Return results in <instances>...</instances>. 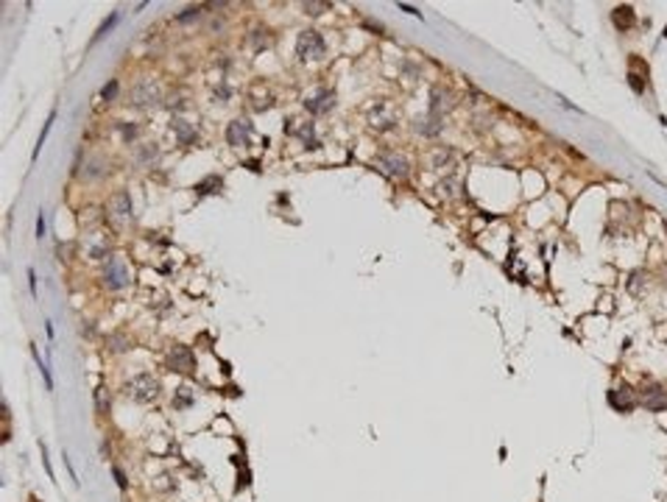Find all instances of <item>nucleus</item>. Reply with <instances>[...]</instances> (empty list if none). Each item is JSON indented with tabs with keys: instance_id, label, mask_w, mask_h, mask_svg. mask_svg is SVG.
Masks as SVG:
<instances>
[{
	"instance_id": "6e6552de",
	"label": "nucleus",
	"mask_w": 667,
	"mask_h": 502,
	"mask_svg": "<svg viewBox=\"0 0 667 502\" xmlns=\"http://www.w3.org/2000/svg\"><path fill=\"white\" fill-rule=\"evenodd\" d=\"M109 215H112L114 221L132 218V195H129L126 190H117V193L112 195V201H109Z\"/></svg>"
},
{
	"instance_id": "9b49d317",
	"label": "nucleus",
	"mask_w": 667,
	"mask_h": 502,
	"mask_svg": "<svg viewBox=\"0 0 667 502\" xmlns=\"http://www.w3.org/2000/svg\"><path fill=\"white\" fill-rule=\"evenodd\" d=\"M413 128L419 134H425V137H436V134L444 128V123H441V115H433V112H430L427 117H416Z\"/></svg>"
},
{
	"instance_id": "f8f14e48",
	"label": "nucleus",
	"mask_w": 667,
	"mask_h": 502,
	"mask_svg": "<svg viewBox=\"0 0 667 502\" xmlns=\"http://www.w3.org/2000/svg\"><path fill=\"white\" fill-rule=\"evenodd\" d=\"M642 399H645V407H648V410H664L667 407V393L661 391L659 385L642 388Z\"/></svg>"
},
{
	"instance_id": "6ab92c4d",
	"label": "nucleus",
	"mask_w": 667,
	"mask_h": 502,
	"mask_svg": "<svg viewBox=\"0 0 667 502\" xmlns=\"http://www.w3.org/2000/svg\"><path fill=\"white\" fill-rule=\"evenodd\" d=\"M210 187H218V190H221V179H218V176H207V179H204L201 184H196V193H199V195H207V193H212Z\"/></svg>"
},
{
	"instance_id": "1a4fd4ad",
	"label": "nucleus",
	"mask_w": 667,
	"mask_h": 502,
	"mask_svg": "<svg viewBox=\"0 0 667 502\" xmlns=\"http://www.w3.org/2000/svg\"><path fill=\"white\" fill-rule=\"evenodd\" d=\"M249 131H252V126H249L246 120H232L226 126V142L232 148H243V146H249Z\"/></svg>"
},
{
	"instance_id": "5701e85b",
	"label": "nucleus",
	"mask_w": 667,
	"mask_h": 502,
	"mask_svg": "<svg viewBox=\"0 0 667 502\" xmlns=\"http://www.w3.org/2000/svg\"><path fill=\"white\" fill-rule=\"evenodd\" d=\"M324 9H330V3H305V12L307 14H321Z\"/></svg>"
},
{
	"instance_id": "423d86ee",
	"label": "nucleus",
	"mask_w": 667,
	"mask_h": 502,
	"mask_svg": "<svg viewBox=\"0 0 667 502\" xmlns=\"http://www.w3.org/2000/svg\"><path fill=\"white\" fill-rule=\"evenodd\" d=\"M332 106H335V92L332 90H319V92H313V95L305 98V109L310 112V115H324Z\"/></svg>"
},
{
	"instance_id": "dca6fc26",
	"label": "nucleus",
	"mask_w": 667,
	"mask_h": 502,
	"mask_svg": "<svg viewBox=\"0 0 667 502\" xmlns=\"http://www.w3.org/2000/svg\"><path fill=\"white\" fill-rule=\"evenodd\" d=\"M156 157H159V148H156V142H145V146L137 151V162L140 165H151Z\"/></svg>"
},
{
	"instance_id": "393cba45",
	"label": "nucleus",
	"mask_w": 667,
	"mask_h": 502,
	"mask_svg": "<svg viewBox=\"0 0 667 502\" xmlns=\"http://www.w3.org/2000/svg\"><path fill=\"white\" fill-rule=\"evenodd\" d=\"M39 452H42V466H45V472H48V477L53 480V469H50V460H48V447H45V444H39Z\"/></svg>"
},
{
	"instance_id": "aec40b11",
	"label": "nucleus",
	"mask_w": 667,
	"mask_h": 502,
	"mask_svg": "<svg viewBox=\"0 0 667 502\" xmlns=\"http://www.w3.org/2000/svg\"><path fill=\"white\" fill-rule=\"evenodd\" d=\"M53 120H56V112H50L48 123H45V126H42V134H39V139H36V148H34V159H36V154H39V148H42V142H45V139H48L50 128H53Z\"/></svg>"
},
{
	"instance_id": "2eb2a0df",
	"label": "nucleus",
	"mask_w": 667,
	"mask_h": 502,
	"mask_svg": "<svg viewBox=\"0 0 667 502\" xmlns=\"http://www.w3.org/2000/svg\"><path fill=\"white\" fill-rule=\"evenodd\" d=\"M612 20H614L617 28H631L634 25V9L631 6H617L614 14H612Z\"/></svg>"
},
{
	"instance_id": "2f4dec72",
	"label": "nucleus",
	"mask_w": 667,
	"mask_h": 502,
	"mask_svg": "<svg viewBox=\"0 0 667 502\" xmlns=\"http://www.w3.org/2000/svg\"><path fill=\"white\" fill-rule=\"evenodd\" d=\"M664 37H667V28H664Z\"/></svg>"
},
{
	"instance_id": "7ed1b4c3",
	"label": "nucleus",
	"mask_w": 667,
	"mask_h": 502,
	"mask_svg": "<svg viewBox=\"0 0 667 502\" xmlns=\"http://www.w3.org/2000/svg\"><path fill=\"white\" fill-rule=\"evenodd\" d=\"M159 101H162V90H159V84L154 79H140L132 87V106L145 109V106H156Z\"/></svg>"
},
{
	"instance_id": "412c9836",
	"label": "nucleus",
	"mask_w": 667,
	"mask_h": 502,
	"mask_svg": "<svg viewBox=\"0 0 667 502\" xmlns=\"http://www.w3.org/2000/svg\"><path fill=\"white\" fill-rule=\"evenodd\" d=\"M173 405L176 407H187V405H190V388H187V385L179 388V393L173 396Z\"/></svg>"
},
{
	"instance_id": "f3484780",
	"label": "nucleus",
	"mask_w": 667,
	"mask_h": 502,
	"mask_svg": "<svg viewBox=\"0 0 667 502\" xmlns=\"http://www.w3.org/2000/svg\"><path fill=\"white\" fill-rule=\"evenodd\" d=\"M31 354H34L36 366H39V374L45 377V385H48V391H53V377H50V369H48V363H42V357H39V351H36V346H31Z\"/></svg>"
},
{
	"instance_id": "ddd939ff",
	"label": "nucleus",
	"mask_w": 667,
	"mask_h": 502,
	"mask_svg": "<svg viewBox=\"0 0 667 502\" xmlns=\"http://www.w3.org/2000/svg\"><path fill=\"white\" fill-rule=\"evenodd\" d=\"M170 128H173V134L179 137L181 146H193V142H196V137H199V134H196V128H193L185 117H173V120H170Z\"/></svg>"
},
{
	"instance_id": "4468645a",
	"label": "nucleus",
	"mask_w": 667,
	"mask_h": 502,
	"mask_svg": "<svg viewBox=\"0 0 667 502\" xmlns=\"http://www.w3.org/2000/svg\"><path fill=\"white\" fill-rule=\"evenodd\" d=\"M369 120H372V126L377 128V131H388V128H394V115H388V112H385V106L383 103H380L377 109L372 112V117H369Z\"/></svg>"
},
{
	"instance_id": "bb28decb",
	"label": "nucleus",
	"mask_w": 667,
	"mask_h": 502,
	"mask_svg": "<svg viewBox=\"0 0 667 502\" xmlns=\"http://www.w3.org/2000/svg\"><path fill=\"white\" fill-rule=\"evenodd\" d=\"M109 343H112V351H123V349H126V346H123L126 340H123L120 335H112V338H109Z\"/></svg>"
},
{
	"instance_id": "39448f33",
	"label": "nucleus",
	"mask_w": 667,
	"mask_h": 502,
	"mask_svg": "<svg viewBox=\"0 0 667 502\" xmlns=\"http://www.w3.org/2000/svg\"><path fill=\"white\" fill-rule=\"evenodd\" d=\"M377 168L383 170V173H388V176H394V179H405L408 176V170H410V165H408V159L402 157V154H397V151H383V154H377Z\"/></svg>"
},
{
	"instance_id": "7c9ffc66",
	"label": "nucleus",
	"mask_w": 667,
	"mask_h": 502,
	"mask_svg": "<svg viewBox=\"0 0 667 502\" xmlns=\"http://www.w3.org/2000/svg\"><path fill=\"white\" fill-rule=\"evenodd\" d=\"M399 12H405V14H413V17H421V12H416L413 6H408V3H399Z\"/></svg>"
},
{
	"instance_id": "a211bd4d",
	"label": "nucleus",
	"mask_w": 667,
	"mask_h": 502,
	"mask_svg": "<svg viewBox=\"0 0 667 502\" xmlns=\"http://www.w3.org/2000/svg\"><path fill=\"white\" fill-rule=\"evenodd\" d=\"M117 20H120V14H117V12H114V14H109V20H103V25L98 28V34H95V39H92V42H101V39L106 37L109 31L114 28V23H117Z\"/></svg>"
},
{
	"instance_id": "4be33fe9",
	"label": "nucleus",
	"mask_w": 667,
	"mask_h": 502,
	"mask_svg": "<svg viewBox=\"0 0 667 502\" xmlns=\"http://www.w3.org/2000/svg\"><path fill=\"white\" fill-rule=\"evenodd\" d=\"M101 95H103V101H112V98L117 95V81H109V84L103 87V92H101Z\"/></svg>"
},
{
	"instance_id": "f257e3e1",
	"label": "nucleus",
	"mask_w": 667,
	"mask_h": 502,
	"mask_svg": "<svg viewBox=\"0 0 667 502\" xmlns=\"http://www.w3.org/2000/svg\"><path fill=\"white\" fill-rule=\"evenodd\" d=\"M296 53H299V59H324V53H327V42H324V37H321L319 31H301L299 34V39H296Z\"/></svg>"
},
{
	"instance_id": "20e7f679",
	"label": "nucleus",
	"mask_w": 667,
	"mask_h": 502,
	"mask_svg": "<svg viewBox=\"0 0 667 502\" xmlns=\"http://www.w3.org/2000/svg\"><path fill=\"white\" fill-rule=\"evenodd\" d=\"M103 284H106L109 291H120L129 284V268L120 257H109L103 262Z\"/></svg>"
},
{
	"instance_id": "a878e982",
	"label": "nucleus",
	"mask_w": 667,
	"mask_h": 502,
	"mask_svg": "<svg viewBox=\"0 0 667 502\" xmlns=\"http://www.w3.org/2000/svg\"><path fill=\"white\" fill-rule=\"evenodd\" d=\"M112 472H114V480H117V485H120V488L126 491V488H129V480H126V474H123V469H117V466H114Z\"/></svg>"
},
{
	"instance_id": "0eeeda50",
	"label": "nucleus",
	"mask_w": 667,
	"mask_h": 502,
	"mask_svg": "<svg viewBox=\"0 0 667 502\" xmlns=\"http://www.w3.org/2000/svg\"><path fill=\"white\" fill-rule=\"evenodd\" d=\"M168 366H170V371L190 374V371L196 369V357H193V351L187 349V346H173L168 354Z\"/></svg>"
},
{
	"instance_id": "b1692460",
	"label": "nucleus",
	"mask_w": 667,
	"mask_h": 502,
	"mask_svg": "<svg viewBox=\"0 0 667 502\" xmlns=\"http://www.w3.org/2000/svg\"><path fill=\"white\" fill-rule=\"evenodd\" d=\"M95 396H98V410H101V413H106V410H109V402H106V391H103V388H98V391H95Z\"/></svg>"
},
{
	"instance_id": "cd10ccee",
	"label": "nucleus",
	"mask_w": 667,
	"mask_h": 502,
	"mask_svg": "<svg viewBox=\"0 0 667 502\" xmlns=\"http://www.w3.org/2000/svg\"><path fill=\"white\" fill-rule=\"evenodd\" d=\"M36 237H39V240L45 237V215L42 212H39V218H36Z\"/></svg>"
},
{
	"instance_id": "9d476101",
	"label": "nucleus",
	"mask_w": 667,
	"mask_h": 502,
	"mask_svg": "<svg viewBox=\"0 0 667 502\" xmlns=\"http://www.w3.org/2000/svg\"><path fill=\"white\" fill-rule=\"evenodd\" d=\"M609 405L614 407V410H620V413H628V410H634V393H631V388L628 385H623V388H617V391H609Z\"/></svg>"
},
{
	"instance_id": "c756f323",
	"label": "nucleus",
	"mask_w": 667,
	"mask_h": 502,
	"mask_svg": "<svg viewBox=\"0 0 667 502\" xmlns=\"http://www.w3.org/2000/svg\"><path fill=\"white\" fill-rule=\"evenodd\" d=\"M28 284H31V293L36 296V271L34 268H28Z\"/></svg>"
},
{
	"instance_id": "f03ea898",
	"label": "nucleus",
	"mask_w": 667,
	"mask_h": 502,
	"mask_svg": "<svg viewBox=\"0 0 667 502\" xmlns=\"http://www.w3.org/2000/svg\"><path fill=\"white\" fill-rule=\"evenodd\" d=\"M126 393L134 402H154L156 393H159V382L154 380V374H137L129 380Z\"/></svg>"
},
{
	"instance_id": "c85d7f7f",
	"label": "nucleus",
	"mask_w": 667,
	"mask_h": 502,
	"mask_svg": "<svg viewBox=\"0 0 667 502\" xmlns=\"http://www.w3.org/2000/svg\"><path fill=\"white\" fill-rule=\"evenodd\" d=\"M196 14H199V9H187V12H185V14H179L176 20H179V23H187V20H193Z\"/></svg>"
}]
</instances>
